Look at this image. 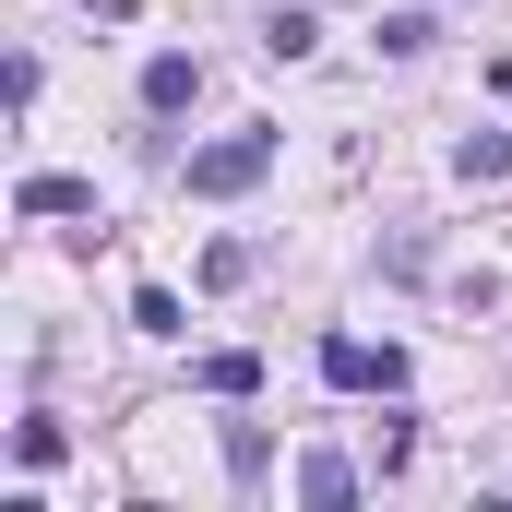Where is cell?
I'll list each match as a JSON object with an SVG mask.
<instances>
[{
	"instance_id": "6da1fadb",
	"label": "cell",
	"mask_w": 512,
	"mask_h": 512,
	"mask_svg": "<svg viewBox=\"0 0 512 512\" xmlns=\"http://www.w3.org/2000/svg\"><path fill=\"white\" fill-rule=\"evenodd\" d=\"M262 167H274V131H227V143H203V155H191V203H239Z\"/></svg>"
},
{
	"instance_id": "7a4b0ae2",
	"label": "cell",
	"mask_w": 512,
	"mask_h": 512,
	"mask_svg": "<svg viewBox=\"0 0 512 512\" xmlns=\"http://www.w3.org/2000/svg\"><path fill=\"white\" fill-rule=\"evenodd\" d=\"M322 382H334V393H405V346H370V334H322Z\"/></svg>"
},
{
	"instance_id": "3957f363",
	"label": "cell",
	"mask_w": 512,
	"mask_h": 512,
	"mask_svg": "<svg viewBox=\"0 0 512 512\" xmlns=\"http://www.w3.org/2000/svg\"><path fill=\"white\" fill-rule=\"evenodd\" d=\"M191 96H203V60H191V48H155V60H143V108H155V120H179Z\"/></svg>"
},
{
	"instance_id": "277c9868",
	"label": "cell",
	"mask_w": 512,
	"mask_h": 512,
	"mask_svg": "<svg viewBox=\"0 0 512 512\" xmlns=\"http://www.w3.org/2000/svg\"><path fill=\"white\" fill-rule=\"evenodd\" d=\"M12 215H96V179H60V167H36V179L12 191Z\"/></svg>"
},
{
	"instance_id": "5b68a950",
	"label": "cell",
	"mask_w": 512,
	"mask_h": 512,
	"mask_svg": "<svg viewBox=\"0 0 512 512\" xmlns=\"http://www.w3.org/2000/svg\"><path fill=\"white\" fill-rule=\"evenodd\" d=\"M298 501H310V512H346V501H358V465H346V453H298Z\"/></svg>"
},
{
	"instance_id": "8992f818",
	"label": "cell",
	"mask_w": 512,
	"mask_h": 512,
	"mask_svg": "<svg viewBox=\"0 0 512 512\" xmlns=\"http://www.w3.org/2000/svg\"><path fill=\"white\" fill-rule=\"evenodd\" d=\"M453 179H512V131H465L453 143Z\"/></svg>"
},
{
	"instance_id": "52a82bcc",
	"label": "cell",
	"mask_w": 512,
	"mask_h": 512,
	"mask_svg": "<svg viewBox=\"0 0 512 512\" xmlns=\"http://www.w3.org/2000/svg\"><path fill=\"white\" fill-rule=\"evenodd\" d=\"M191 382H203V393H227V405H239V393L262 382V358H251V346H215V358H203V370H191Z\"/></svg>"
},
{
	"instance_id": "ba28073f",
	"label": "cell",
	"mask_w": 512,
	"mask_h": 512,
	"mask_svg": "<svg viewBox=\"0 0 512 512\" xmlns=\"http://www.w3.org/2000/svg\"><path fill=\"white\" fill-rule=\"evenodd\" d=\"M310 48H322L310 12H274V24H262V60H310Z\"/></svg>"
},
{
	"instance_id": "9c48e42d",
	"label": "cell",
	"mask_w": 512,
	"mask_h": 512,
	"mask_svg": "<svg viewBox=\"0 0 512 512\" xmlns=\"http://www.w3.org/2000/svg\"><path fill=\"white\" fill-rule=\"evenodd\" d=\"M131 334H191V322H179V298H167V286H131Z\"/></svg>"
},
{
	"instance_id": "30bf717a",
	"label": "cell",
	"mask_w": 512,
	"mask_h": 512,
	"mask_svg": "<svg viewBox=\"0 0 512 512\" xmlns=\"http://www.w3.org/2000/svg\"><path fill=\"white\" fill-rule=\"evenodd\" d=\"M429 36H441V24H429V12H382V48H393V60H417V48H429Z\"/></svg>"
}]
</instances>
